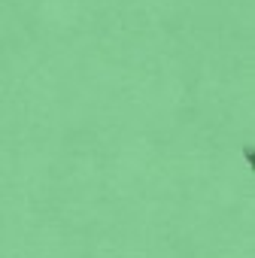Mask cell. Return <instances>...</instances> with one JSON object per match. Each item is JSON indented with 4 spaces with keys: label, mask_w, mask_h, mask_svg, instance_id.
Instances as JSON below:
<instances>
[{
    "label": "cell",
    "mask_w": 255,
    "mask_h": 258,
    "mask_svg": "<svg viewBox=\"0 0 255 258\" xmlns=\"http://www.w3.org/2000/svg\"><path fill=\"white\" fill-rule=\"evenodd\" d=\"M243 155H246V161H249V167H252V161H255V152H252V149L246 146V149H243Z\"/></svg>",
    "instance_id": "cell-1"
}]
</instances>
